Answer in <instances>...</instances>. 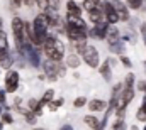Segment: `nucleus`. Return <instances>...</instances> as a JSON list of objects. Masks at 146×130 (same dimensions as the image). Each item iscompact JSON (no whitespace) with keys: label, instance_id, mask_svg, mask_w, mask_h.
I'll use <instances>...</instances> for the list:
<instances>
[{"label":"nucleus","instance_id":"1","mask_svg":"<svg viewBox=\"0 0 146 130\" xmlns=\"http://www.w3.org/2000/svg\"><path fill=\"white\" fill-rule=\"evenodd\" d=\"M33 27V35H31V44L34 46H42L46 35H48V29H49V24H48V15L44 12L37 14L34 22L31 24Z\"/></svg>","mask_w":146,"mask_h":130},{"label":"nucleus","instance_id":"2","mask_svg":"<svg viewBox=\"0 0 146 130\" xmlns=\"http://www.w3.org/2000/svg\"><path fill=\"white\" fill-rule=\"evenodd\" d=\"M82 56H83V61L87 63V66H90V68H99V51H97L95 46L87 44L85 49H83V53H82Z\"/></svg>","mask_w":146,"mask_h":130},{"label":"nucleus","instance_id":"3","mask_svg":"<svg viewBox=\"0 0 146 130\" xmlns=\"http://www.w3.org/2000/svg\"><path fill=\"white\" fill-rule=\"evenodd\" d=\"M65 32L68 35V39H72V42H82V41H87V35L88 31L87 29H75L72 26H65Z\"/></svg>","mask_w":146,"mask_h":130},{"label":"nucleus","instance_id":"4","mask_svg":"<svg viewBox=\"0 0 146 130\" xmlns=\"http://www.w3.org/2000/svg\"><path fill=\"white\" fill-rule=\"evenodd\" d=\"M19 86V73L17 71H9L5 76V91L14 93Z\"/></svg>","mask_w":146,"mask_h":130},{"label":"nucleus","instance_id":"5","mask_svg":"<svg viewBox=\"0 0 146 130\" xmlns=\"http://www.w3.org/2000/svg\"><path fill=\"white\" fill-rule=\"evenodd\" d=\"M110 5H112L114 12L117 14L119 20H124V22H127V20H129V12H127V7H126V3H124V2H121V0H112V2H110Z\"/></svg>","mask_w":146,"mask_h":130},{"label":"nucleus","instance_id":"6","mask_svg":"<svg viewBox=\"0 0 146 130\" xmlns=\"http://www.w3.org/2000/svg\"><path fill=\"white\" fill-rule=\"evenodd\" d=\"M58 64H60V63H54V61H49V59L42 64L44 74L48 76L49 81H56V79H58Z\"/></svg>","mask_w":146,"mask_h":130},{"label":"nucleus","instance_id":"7","mask_svg":"<svg viewBox=\"0 0 146 130\" xmlns=\"http://www.w3.org/2000/svg\"><path fill=\"white\" fill-rule=\"evenodd\" d=\"M107 27H109V24H107L106 20H102V22L95 24V26H94V29H90V31H88V35H92L94 39H106Z\"/></svg>","mask_w":146,"mask_h":130},{"label":"nucleus","instance_id":"8","mask_svg":"<svg viewBox=\"0 0 146 130\" xmlns=\"http://www.w3.org/2000/svg\"><path fill=\"white\" fill-rule=\"evenodd\" d=\"M66 24L72 26L75 29H87V24L82 17H76V15H72V14H66Z\"/></svg>","mask_w":146,"mask_h":130},{"label":"nucleus","instance_id":"9","mask_svg":"<svg viewBox=\"0 0 146 130\" xmlns=\"http://www.w3.org/2000/svg\"><path fill=\"white\" fill-rule=\"evenodd\" d=\"M12 64H14V56H12V53H9V49L3 51V53H0V66L5 68V69H9Z\"/></svg>","mask_w":146,"mask_h":130},{"label":"nucleus","instance_id":"10","mask_svg":"<svg viewBox=\"0 0 146 130\" xmlns=\"http://www.w3.org/2000/svg\"><path fill=\"white\" fill-rule=\"evenodd\" d=\"M106 39H107L109 46L114 44V42H117V41H121V39H119V31H117V27L109 26V27H107V32H106Z\"/></svg>","mask_w":146,"mask_h":130},{"label":"nucleus","instance_id":"11","mask_svg":"<svg viewBox=\"0 0 146 130\" xmlns=\"http://www.w3.org/2000/svg\"><path fill=\"white\" fill-rule=\"evenodd\" d=\"M87 14H88V19H90V22H94V24H99V22H102V20H104L102 9H94V10H88Z\"/></svg>","mask_w":146,"mask_h":130},{"label":"nucleus","instance_id":"12","mask_svg":"<svg viewBox=\"0 0 146 130\" xmlns=\"http://www.w3.org/2000/svg\"><path fill=\"white\" fill-rule=\"evenodd\" d=\"M88 108L92 112H104L107 108V103L104 100H92V101H88Z\"/></svg>","mask_w":146,"mask_h":130},{"label":"nucleus","instance_id":"13","mask_svg":"<svg viewBox=\"0 0 146 130\" xmlns=\"http://www.w3.org/2000/svg\"><path fill=\"white\" fill-rule=\"evenodd\" d=\"M66 10H68V14L76 15V17L82 15V9H80V5H78L75 0H68V2H66Z\"/></svg>","mask_w":146,"mask_h":130},{"label":"nucleus","instance_id":"14","mask_svg":"<svg viewBox=\"0 0 146 130\" xmlns=\"http://www.w3.org/2000/svg\"><path fill=\"white\" fill-rule=\"evenodd\" d=\"M99 69H100V74H102V78H104L106 81H110V79H112V66L107 63V59H106V63L100 66Z\"/></svg>","mask_w":146,"mask_h":130},{"label":"nucleus","instance_id":"15","mask_svg":"<svg viewBox=\"0 0 146 130\" xmlns=\"http://www.w3.org/2000/svg\"><path fill=\"white\" fill-rule=\"evenodd\" d=\"M83 9L87 12L94 9H102V2L100 0H83Z\"/></svg>","mask_w":146,"mask_h":130},{"label":"nucleus","instance_id":"16","mask_svg":"<svg viewBox=\"0 0 146 130\" xmlns=\"http://www.w3.org/2000/svg\"><path fill=\"white\" fill-rule=\"evenodd\" d=\"M80 56L76 54V53H72L68 58H66V66H70V68H78L80 66Z\"/></svg>","mask_w":146,"mask_h":130},{"label":"nucleus","instance_id":"17","mask_svg":"<svg viewBox=\"0 0 146 130\" xmlns=\"http://www.w3.org/2000/svg\"><path fill=\"white\" fill-rule=\"evenodd\" d=\"M17 110H19V112H21V113H22V115L26 117V122H27V123L34 125V123L37 122V120H36L37 117L34 115V113H33V112H31V110H21V108H17Z\"/></svg>","mask_w":146,"mask_h":130},{"label":"nucleus","instance_id":"18","mask_svg":"<svg viewBox=\"0 0 146 130\" xmlns=\"http://www.w3.org/2000/svg\"><path fill=\"white\" fill-rule=\"evenodd\" d=\"M60 9V0H48V7H46V14H56Z\"/></svg>","mask_w":146,"mask_h":130},{"label":"nucleus","instance_id":"19","mask_svg":"<svg viewBox=\"0 0 146 130\" xmlns=\"http://www.w3.org/2000/svg\"><path fill=\"white\" fill-rule=\"evenodd\" d=\"M83 122H85V123H87V125H88L90 129L95 130L97 127H99V122H100V120H99L97 117H94V115H87V117L83 118Z\"/></svg>","mask_w":146,"mask_h":130},{"label":"nucleus","instance_id":"20","mask_svg":"<svg viewBox=\"0 0 146 130\" xmlns=\"http://www.w3.org/2000/svg\"><path fill=\"white\" fill-rule=\"evenodd\" d=\"M53 97H54V91H53V90H46V93H44L42 98L39 100V105H41V106L48 105L49 101H53Z\"/></svg>","mask_w":146,"mask_h":130},{"label":"nucleus","instance_id":"21","mask_svg":"<svg viewBox=\"0 0 146 130\" xmlns=\"http://www.w3.org/2000/svg\"><path fill=\"white\" fill-rule=\"evenodd\" d=\"M109 47H110V51H112V53H115V54H122V53H124L122 39H121V41H117V42H114V44H110Z\"/></svg>","mask_w":146,"mask_h":130},{"label":"nucleus","instance_id":"22","mask_svg":"<svg viewBox=\"0 0 146 130\" xmlns=\"http://www.w3.org/2000/svg\"><path fill=\"white\" fill-rule=\"evenodd\" d=\"M9 49V41H7V34L3 32L2 29H0V53H3V51H7Z\"/></svg>","mask_w":146,"mask_h":130},{"label":"nucleus","instance_id":"23","mask_svg":"<svg viewBox=\"0 0 146 130\" xmlns=\"http://www.w3.org/2000/svg\"><path fill=\"white\" fill-rule=\"evenodd\" d=\"M134 74L133 73H129L127 76H126V79H124V85H122V88H134Z\"/></svg>","mask_w":146,"mask_h":130},{"label":"nucleus","instance_id":"24","mask_svg":"<svg viewBox=\"0 0 146 130\" xmlns=\"http://www.w3.org/2000/svg\"><path fill=\"white\" fill-rule=\"evenodd\" d=\"M85 105H87V98L85 97H78L73 101V106H75V108H82V106H85Z\"/></svg>","mask_w":146,"mask_h":130},{"label":"nucleus","instance_id":"25","mask_svg":"<svg viewBox=\"0 0 146 130\" xmlns=\"http://www.w3.org/2000/svg\"><path fill=\"white\" fill-rule=\"evenodd\" d=\"M126 7H131V9H139L143 5V0H126Z\"/></svg>","mask_w":146,"mask_h":130},{"label":"nucleus","instance_id":"26","mask_svg":"<svg viewBox=\"0 0 146 130\" xmlns=\"http://www.w3.org/2000/svg\"><path fill=\"white\" fill-rule=\"evenodd\" d=\"M48 105H49V108H51V110L54 112V110H58V108H60V106L63 105V98H60V100H54V101H49Z\"/></svg>","mask_w":146,"mask_h":130},{"label":"nucleus","instance_id":"27","mask_svg":"<svg viewBox=\"0 0 146 130\" xmlns=\"http://www.w3.org/2000/svg\"><path fill=\"white\" fill-rule=\"evenodd\" d=\"M12 122H14V118H12V115L9 112L2 113V123H12Z\"/></svg>","mask_w":146,"mask_h":130},{"label":"nucleus","instance_id":"28","mask_svg":"<svg viewBox=\"0 0 146 130\" xmlns=\"http://www.w3.org/2000/svg\"><path fill=\"white\" fill-rule=\"evenodd\" d=\"M9 3H10V9L12 10H17L22 5V0H9Z\"/></svg>","mask_w":146,"mask_h":130},{"label":"nucleus","instance_id":"29","mask_svg":"<svg viewBox=\"0 0 146 130\" xmlns=\"http://www.w3.org/2000/svg\"><path fill=\"white\" fill-rule=\"evenodd\" d=\"M34 3H36L42 12H44V10H46V7H48V0H34Z\"/></svg>","mask_w":146,"mask_h":130},{"label":"nucleus","instance_id":"30","mask_svg":"<svg viewBox=\"0 0 146 130\" xmlns=\"http://www.w3.org/2000/svg\"><path fill=\"white\" fill-rule=\"evenodd\" d=\"M136 118H138V120H141V122H146V112L143 110V108H139V110H138Z\"/></svg>","mask_w":146,"mask_h":130},{"label":"nucleus","instance_id":"31","mask_svg":"<svg viewBox=\"0 0 146 130\" xmlns=\"http://www.w3.org/2000/svg\"><path fill=\"white\" fill-rule=\"evenodd\" d=\"M121 63L126 66V68H131V66H133L131 59H129V58H126V56H121Z\"/></svg>","mask_w":146,"mask_h":130},{"label":"nucleus","instance_id":"32","mask_svg":"<svg viewBox=\"0 0 146 130\" xmlns=\"http://www.w3.org/2000/svg\"><path fill=\"white\" fill-rule=\"evenodd\" d=\"M136 88H138L139 91H145V88H146V81H138V85H136Z\"/></svg>","mask_w":146,"mask_h":130},{"label":"nucleus","instance_id":"33","mask_svg":"<svg viewBox=\"0 0 146 130\" xmlns=\"http://www.w3.org/2000/svg\"><path fill=\"white\" fill-rule=\"evenodd\" d=\"M65 71H66V69H65V66L58 64V78H60V76H65Z\"/></svg>","mask_w":146,"mask_h":130},{"label":"nucleus","instance_id":"34","mask_svg":"<svg viewBox=\"0 0 146 130\" xmlns=\"http://www.w3.org/2000/svg\"><path fill=\"white\" fill-rule=\"evenodd\" d=\"M141 34H143V41H145V44H146V26L145 24L141 26Z\"/></svg>","mask_w":146,"mask_h":130},{"label":"nucleus","instance_id":"35","mask_svg":"<svg viewBox=\"0 0 146 130\" xmlns=\"http://www.w3.org/2000/svg\"><path fill=\"white\" fill-rule=\"evenodd\" d=\"M3 103H5V91L0 90V105H3Z\"/></svg>","mask_w":146,"mask_h":130},{"label":"nucleus","instance_id":"36","mask_svg":"<svg viewBox=\"0 0 146 130\" xmlns=\"http://www.w3.org/2000/svg\"><path fill=\"white\" fill-rule=\"evenodd\" d=\"M22 3L27 5V7H33V5H34V0H22Z\"/></svg>","mask_w":146,"mask_h":130},{"label":"nucleus","instance_id":"37","mask_svg":"<svg viewBox=\"0 0 146 130\" xmlns=\"http://www.w3.org/2000/svg\"><path fill=\"white\" fill-rule=\"evenodd\" d=\"M60 130H73V127H72V125H63Z\"/></svg>","mask_w":146,"mask_h":130},{"label":"nucleus","instance_id":"38","mask_svg":"<svg viewBox=\"0 0 146 130\" xmlns=\"http://www.w3.org/2000/svg\"><path fill=\"white\" fill-rule=\"evenodd\" d=\"M141 108L146 112V97H145V100H143V105H141Z\"/></svg>","mask_w":146,"mask_h":130},{"label":"nucleus","instance_id":"39","mask_svg":"<svg viewBox=\"0 0 146 130\" xmlns=\"http://www.w3.org/2000/svg\"><path fill=\"white\" fill-rule=\"evenodd\" d=\"M131 130H139V129H138V127H136V125H134V127H131Z\"/></svg>","mask_w":146,"mask_h":130},{"label":"nucleus","instance_id":"40","mask_svg":"<svg viewBox=\"0 0 146 130\" xmlns=\"http://www.w3.org/2000/svg\"><path fill=\"white\" fill-rule=\"evenodd\" d=\"M2 26H3V22H2V17H0V29H2Z\"/></svg>","mask_w":146,"mask_h":130},{"label":"nucleus","instance_id":"41","mask_svg":"<svg viewBox=\"0 0 146 130\" xmlns=\"http://www.w3.org/2000/svg\"><path fill=\"white\" fill-rule=\"evenodd\" d=\"M3 129V123H2V122H0V130Z\"/></svg>","mask_w":146,"mask_h":130},{"label":"nucleus","instance_id":"42","mask_svg":"<svg viewBox=\"0 0 146 130\" xmlns=\"http://www.w3.org/2000/svg\"><path fill=\"white\" fill-rule=\"evenodd\" d=\"M34 130H46V129H39V127H37V129H34Z\"/></svg>","mask_w":146,"mask_h":130},{"label":"nucleus","instance_id":"43","mask_svg":"<svg viewBox=\"0 0 146 130\" xmlns=\"http://www.w3.org/2000/svg\"><path fill=\"white\" fill-rule=\"evenodd\" d=\"M0 113H2V105H0Z\"/></svg>","mask_w":146,"mask_h":130},{"label":"nucleus","instance_id":"44","mask_svg":"<svg viewBox=\"0 0 146 130\" xmlns=\"http://www.w3.org/2000/svg\"><path fill=\"white\" fill-rule=\"evenodd\" d=\"M145 93H146V88H145Z\"/></svg>","mask_w":146,"mask_h":130},{"label":"nucleus","instance_id":"45","mask_svg":"<svg viewBox=\"0 0 146 130\" xmlns=\"http://www.w3.org/2000/svg\"><path fill=\"white\" fill-rule=\"evenodd\" d=\"M145 66H146V63H145Z\"/></svg>","mask_w":146,"mask_h":130},{"label":"nucleus","instance_id":"46","mask_svg":"<svg viewBox=\"0 0 146 130\" xmlns=\"http://www.w3.org/2000/svg\"><path fill=\"white\" fill-rule=\"evenodd\" d=\"M145 130H146V127H145Z\"/></svg>","mask_w":146,"mask_h":130}]
</instances>
